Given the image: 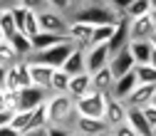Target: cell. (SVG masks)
Returning <instances> with one entry per match:
<instances>
[{
  "instance_id": "obj_12",
  "label": "cell",
  "mask_w": 156,
  "mask_h": 136,
  "mask_svg": "<svg viewBox=\"0 0 156 136\" xmlns=\"http://www.w3.org/2000/svg\"><path fill=\"white\" fill-rule=\"evenodd\" d=\"M136 87H139V82H136V74H134V69H131V72H126V74H122V77H116V79H114V87H112L109 94L114 96V99L124 102Z\"/></svg>"
},
{
  "instance_id": "obj_41",
  "label": "cell",
  "mask_w": 156,
  "mask_h": 136,
  "mask_svg": "<svg viewBox=\"0 0 156 136\" xmlns=\"http://www.w3.org/2000/svg\"><path fill=\"white\" fill-rule=\"evenodd\" d=\"M15 5H20V0H0V10H12Z\"/></svg>"
},
{
  "instance_id": "obj_11",
  "label": "cell",
  "mask_w": 156,
  "mask_h": 136,
  "mask_svg": "<svg viewBox=\"0 0 156 136\" xmlns=\"http://www.w3.org/2000/svg\"><path fill=\"white\" fill-rule=\"evenodd\" d=\"M107 62H109V50H107V45H89V47L84 50V72H87V74L107 67Z\"/></svg>"
},
{
  "instance_id": "obj_46",
  "label": "cell",
  "mask_w": 156,
  "mask_h": 136,
  "mask_svg": "<svg viewBox=\"0 0 156 136\" xmlns=\"http://www.w3.org/2000/svg\"><path fill=\"white\" fill-rule=\"evenodd\" d=\"M97 136H114V134H112V131L107 129V131H102V134H97Z\"/></svg>"
},
{
  "instance_id": "obj_52",
  "label": "cell",
  "mask_w": 156,
  "mask_h": 136,
  "mask_svg": "<svg viewBox=\"0 0 156 136\" xmlns=\"http://www.w3.org/2000/svg\"><path fill=\"white\" fill-rule=\"evenodd\" d=\"M69 136H80V134H77V131H72V134H69Z\"/></svg>"
},
{
  "instance_id": "obj_26",
  "label": "cell",
  "mask_w": 156,
  "mask_h": 136,
  "mask_svg": "<svg viewBox=\"0 0 156 136\" xmlns=\"http://www.w3.org/2000/svg\"><path fill=\"white\" fill-rule=\"evenodd\" d=\"M30 119H32V111H12V116H10V129H15L20 136H25L27 131H30Z\"/></svg>"
},
{
  "instance_id": "obj_23",
  "label": "cell",
  "mask_w": 156,
  "mask_h": 136,
  "mask_svg": "<svg viewBox=\"0 0 156 136\" xmlns=\"http://www.w3.org/2000/svg\"><path fill=\"white\" fill-rule=\"evenodd\" d=\"M67 37H62V35H52V32H40V35H35L32 37V54L35 52H42V50H47V47H52V45H60V42H65Z\"/></svg>"
},
{
  "instance_id": "obj_47",
  "label": "cell",
  "mask_w": 156,
  "mask_h": 136,
  "mask_svg": "<svg viewBox=\"0 0 156 136\" xmlns=\"http://www.w3.org/2000/svg\"><path fill=\"white\" fill-rule=\"evenodd\" d=\"M151 104L156 106V89H154V96H151Z\"/></svg>"
},
{
  "instance_id": "obj_40",
  "label": "cell",
  "mask_w": 156,
  "mask_h": 136,
  "mask_svg": "<svg viewBox=\"0 0 156 136\" xmlns=\"http://www.w3.org/2000/svg\"><path fill=\"white\" fill-rule=\"evenodd\" d=\"M114 136H139V134H136L129 124H119V126H114V129H109Z\"/></svg>"
},
{
  "instance_id": "obj_19",
  "label": "cell",
  "mask_w": 156,
  "mask_h": 136,
  "mask_svg": "<svg viewBox=\"0 0 156 136\" xmlns=\"http://www.w3.org/2000/svg\"><path fill=\"white\" fill-rule=\"evenodd\" d=\"M80 136H97V134H102L107 131V124L102 119H87V116H77V121H74V129Z\"/></svg>"
},
{
  "instance_id": "obj_14",
  "label": "cell",
  "mask_w": 156,
  "mask_h": 136,
  "mask_svg": "<svg viewBox=\"0 0 156 136\" xmlns=\"http://www.w3.org/2000/svg\"><path fill=\"white\" fill-rule=\"evenodd\" d=\"M154 89H156V84H139L126 99H124V104H126V109H141V106H146V104H151V96H154Z\"/></svg>"
},
{
  "instance_id": "obj_28",
  "label": "cell",
  "mask_w": 156,
  "mask_h": 136,
  "mask_svg": "<svg viewBox=\"0 0 156 136\" xmlns=\"http://www.w3.org/2000/svg\"><path fill=\"white\" fill-rule=\"evenodd\" d=\"M45 126H47V111H45V104H42V106H37V109L32 111V119H30V131H27V134L45 131ZM27 134H25V136H27Z\"/></svg>"
},
{
  "instance_id": "obj_45",
  "label": "cell",
  "mask_w": 156,
  "mask_h": 136,
  "mask_svg": "<svg viewBox=\"0 0 156 136\" xmlns=\"http://www.w3.org/2000/svg\"><path fill=\"white\" fill-rule=\"evenodd\" d=\"M149 65H151V67H154V69H156V50H154V52H151V60H149Z\"/></svg>"
},
{
  "instance_id": "obj_13",
  "label": "cell",
  "mask_w": 156,
  "mask_h": 136,
  "mask_svg": "<svg viewBox=\"0 0 156 136\" xmlns=\"http://www.w3.org/2000/svg\"><path fill=\"white\" fill-rule=\"evenodd\" d=\"M129 47V30H126V20H119L114 27V35L109 37V42H107V50H109V57L114 54H119L122 50Z\"/></svg>"
},
{
  "instance_id": "obj_36",
  "label": "cell",
  "mask_w": 156,
  "mask_h": 136,
  "mask_svg": "<svg viewBox=\"0 0 156 136\" xmlns=\"http://www.w3.org/2000/svg\"><path fill=\"white\" fill-rule=\"evenodd\" d=\"M47 8H50V10H55V12L67 15V12H72L74 3H72V0H47Z\"/></svg>"
},
{
  "instance_id": "obj_50",
  "label": "cell",
  "mask_w": 156,
  "mask_h": 136,
  "mask_svg": "<svg viewBox=\"0 0 156 136\" xmlns=\"http://www.w3.org/2000/svg\"><path fill=\"white\" fill-rule=\"evenodd\" d=\"M27 136H42V131H35V134H27Z\"/></svg>"
},
{
  "instance_id": "obj_24",
  "label": "cell",
  "mask_w": 156,
  "mask_h": 136,
  "mask_svg": "<svg viewBox=\"0 0 156 136\" xmlns=\"http://www.w3.org/2000/svg\"><path fill=\"white\" fill-rule=\"evenodd\" d=\"M124 124H129L139 136H151V126L146 124V119L141 116L139 109H126V121Z\"/></svg>"
},
{
  "instance_id": "obj_3",
  "label": "cell",
  "mask_w": 156,
  "mask_h": 136,
  "mask_svg": "<svg viewBox=\"0 0 156 136\" xmlns=\"http://www.w3.org/2000/svg\"><path fill=\"white\" fill-rule=\"evenodd\" d=\"M72 50H74V45H72L69 40H65V42H60V45H52V47H47V50H42V52L30 54V62L45 65V67H52V69H60V67L65 65V60L72 54Z\"/></svg>"
},
{
  "instance_id": "obj_20",
  "label": "cell",
  "mask_w": 156,
  "mask_h": 136,
  "mask_svg": "<svg viewBox=\"0 0 156 136\" xmlns=\"http://www.w3.org/2000/svg\"><path fill=\"white\" fill-rule=\"evenodd\" d=\"M129 54H131V60H134V65H149V60H151V52H154V47H151V42L149 40H136V42H129Z\"/></svg>"
},
{
  "instance_id": "obj_29",
  "label": "cell",
  "mask_w": 156,
  "mask_h": 136,
  "mask_svg": "<svg viewBox=\"0 0 156 136\" xmlns=\"http://www.w3.org/2000/svg\"><path fill=\"white\" fill-rule=\"evenodd\" d=\"M134 74H136V82L139 84H156V69L151 65H136Z\"/></svg>"
},
{
  "instance_id": "obj_48",
  "label": "cell",
  "mask_w": 156,
  "mask_h": 136,
  "mask_svg": "<svg viewBox=\"0 0 156 136\" xmlns=\"http://www.w3.org/2000/svg\"><path fill=\"white\" fill-rule=\"evenodd\" d=\"M154 10H156V0H151V12H154Z\"/></svg>"
},
{
  "instance_id": "obj_33",
  "label": "cell",
  "mask_w": 156,
  "mask_h": 136,
  "mask_svg": "<svg viewBox=\"0 0 156 136\" xmlns=\"http://www.w3.org/2000/svg\"><path fill=\"white\" fill-rule=\"evenodd\" d=\"M15 62H17L15 50L10 47L8 40H3V42H0V65H3V67H10V65H15Z\"/></svg>"
},
{
  "instance_id": "obj_9",
  "label": "cell",
  "mask_w": 156,
  "mask_h": 136,
  "mask_svg": "<svg viewBox=\"0 0 156 136\" xmlns=\"http://www.w3.org/2000/svg\"><path fill=\"white\" fill-rule=\"evenodd\" d=\"M126 30H129V42L151 40V37L156 35V25L151 20V12L141 15V17H134V20H126Z\"/></svg>"
},
{
  "instance_id": "obj_18",
  "label": "cell",
  "mask_w": 156,
  "mask_h": 136,
  "mask_svg": "<svg viewBox=\"0 0 156 136\" xmlns=\"http://www.w3.org/2000/svg\"><path fill=\"white\" fill-rule=\"evenodd\" d=\"M92 92V79H89V74L82 72V74H77V77H69V84H67V96H72V99H80V96L89 94Z\"/></svg>"
},
{
  "instance_id": "obj_16",
  "label": "cell",
  "mask_w": 156,
  "mask_h": 136,
  "mask_svg": "<svg viewBox=\"0 0 156 136\" xmlns=\"http://www.w3.org/2000/svg\"><path fill=\"white\" fill-rule=\"evenodd\" d=\"M89 79H92V92H99V94H109L112 87H114V74H112L109 67H102V69L92 72Z\"/></svg>"
},
{
  "instance_id": "obj_34",
  "label": "cell",
  "mask_w": 156,
  "mask_h": 136,
  "mask_svg": "<svg viewBox=\"0 0 156 136\" xmlns=\"http://www.w3.org/2000/svg\"><path fill=\"white\" fill-rule=\"evenodd\" d=\"M23 35H25V37H30V40H32L35 35H40V23H37V12H30V10H27V17H25Z\"/></svg>"
},
{
  "instance_id": "obj_37",
  "label": "cell",
  "mask_w": 156,
  "mask_h": 136,
  "mask_svg": "<svg viewBox=\"0 0 156 136\" xmlns=\"http://www.w3.org/2000/svg\"><path fill=\"white\" fill-rule=\"evenodd\" d=\"M20 5L30 12H42L47 10V0H20Z\"/></svg>"
},
{
  "instance_id": "obj_51",
  "label": "cell",
  "mask_w": 156,
  "mask_h": 136,
  "mask_svg": "<svg viewBox=\"0 0 156 136\" xmlns=\"http://www.w3.org/2000/svg\"><path fill=\"white\" fill-rule=\"evenodd\" d=\"M151 136H156V126H154V129H151Z\"/></svg>"
},
{
  "instance_id": "obj_8",
  "label": "cell",
  "mask_w": 156,
  "mask_h": 136,
  "mask_svg": "<svg viewBox=\"0 0 156 136\" xmlns=\"http://www.w3.org/2000/svg\"><path fill=\"white\" fill-rule=\"evenodd\" d=\"M102 121L107 124V129H114L126 121V104L114 99L112 94H104V114H102Z\"/></svg>"
},
{
  "instance_id": "obj_53",
  "label": "cell",
  "mask_w": 156,
  "mask_h": 136,
  "mask_svg": "<svg viewBox=\"0 0 156 136\" xmlns=\"http://www.w3.org/2000/svg\"><path fill=\"white\" fill-rule=\"evenodd\" d=\"M3 40H5V37H3V32H0V42H3Z\"/></svg>"
},
{
  "instance_id": "obj_43",
  "label": "cell",
  "mask_w": 156,
  "mask_h": 136,
  "mask_svg": "<svg viewBox=\"0 0 156 136\" xmlns=\"http://www.w3.org/2000/svg\"><path fill=\"white\" fill-rule=\"evenodd\" d=\"M10 116H12V114H8V111H0V126H8V124H10Z\"/></svg>"
},
{
  "instance_id": "obj_10",
  "label": "cell",
  "mask_w": 156,
  "mask_h": 136,
  "mask_svg": "<svg viewBox=\"0 0 156 136\" xmlns=\"http://www.w3.org/2000/svg\"><path fill=\"white\" fill-rule=\"evenodd\" d=\"M92 32H94V27H92V25L69 20V25H67V40H69L74 47L87 50V47L92 45Z\"/></svg>"
},
{
  "instance_id": "obj_6",
  "label": "cell",
  "mask_w": 156,
  "mask_h": 136,
  "mask_svg": "<svg viewBox=\"0 0 156 136\" xmlns=\"http://www.w3.org/2000/svg\"><path fill=\"white\" fill-rule=\"evenodd\" d=\"M50 92L47 89H40V87H25L17 92V111H35L37 106H42L47 102Z\"/></svg>"
},
{
  "instance_id": "obj_15",
  "label": "cell",
  "mask_w": 156,
  "mask_h": 136,
  "mask_svg": "<svg viewBox=\"0 0 156 136\" xmlns=\"http://www.w3.org/2000/svg\"><path fill=\"white\" fill-rule=\"evenodd\" d=\"M107 67L112 69V74H114V79L116 77H122V74H126V72H131L136 65H134V60H131V54H129V50H122L119 54H114V57H109V62H107Z\"/></svg>"
},
{
  "instance_id": "obj_5",
  "label": "cell",
  "mask_w": 156,
  "mask_h": 136,
  "mask_svg": "<svg viewBox=\"0 0 156 136\" xmlns=\"http://www.w3.org/2000/svg\"><path fill=\"white\" fill-rule=\"evenodd\" d=\"M37 23H40V32H52V35H62L67 37V25H69V17L62 12H55V10H42L37 12Z\"/></svg>"
},
{
  "instance_id": "obj_54",
  "label": "cell",
  "mask_w": 156,
  "mask_h": 136,
  "mask_svg": "<svg viewBox=\"0 0 156 136\" xmlns=\"http://www.w3.org/2000/svg\"><path fill=\"white\" fill-rule=\"evenodd\" d=\"M72 3H74V0H72Z\"/></svg>"
},
{
  "instance_id": "obj_4",
  "label": "cell",
  "mask_w": 156,
  "mask_h": 136,
  "mask_svg": "<svg viewBox=\"0 0 156 136\" xmlns=\"http://www.w3.org/2000/svg\"><path fill=\"white\" fill-rule=\"evenodd\" d=\"M74 111L77 116H87V119H102L104 114V94L89 92L80 99H74Z\"/></svg>"
},
{
  "instance_id": "obj_38",
  "label": "cell",
  "mask_w": 156,
  "mask_h": 136,
  "mask_svg": "<svg viewBox=\"0 0 156 136\" xmlns=\"http://www.w3.org/2000/svg\"><path fill=\"white\" fill-rule=\"evenodd\" d=\"M139 111H141V116L146 119V124L154 129V126H156V106H154V104H146V106H141Z\"/></svg>"
},
{
  "instance_id": "obj_27",
  "label": "cell",
  "mask_w": 156,
  "mask_h": 136,
  "mask_svg": "<svg viewBox=\"0 0 156 136\" xmlns=\"http://www.w3.org/2000/svg\"><path fill=\"white\" fill-rule=\"evenodd\" d=\"M149 12H151V0H134L126 8L124 17L126 20H134V17H141V15H149Z\"/></svg>"
},
{
  "instance_id": "obj_1",
  "label": "cell",
  "mask_w": 156,
  "mask_h": 136,
  "mask_svg": "<svg viewBox=\"0 0 156 136\" xmlns=\"http://www.w3.org/2000/svg\"><path fill=\"white\" fill-rule=\"evenodd\" d=\"M69 20L87 23L92 27H99V25H114V23H119V20H126V17L116 15L109 8V3H104V0H87V3H80L77 8H72Z\"/></svg>"
},
{
  "instance_id": "obj_42",
  "label": "cell",
  "mask_w": 156,
  "mask_h": 136,
  "mask_svg": "<svg viewBox=\"0 0 156 136\" xmlns=\"http://www.w3.org/2000/svg\"><path fill=\"white\" fill-rule=\"evenodd\" d=\"M0 136H20L15 129H10V126H0Z\"/></svg>"
},
{
  "instance_id": "obj_32",
  "label": "cell",
  "mask_w": 156,
  "mask_h": 136,
  "mask_svg": "<svg viewBox=\"0 0 156 136\" xmlns=\"http://www.w3.org/2000/svg\"><path fill=\"white\" fill-rule=\"evenodd\" d=\"M0 111H17V94L15 92H8V89H0Z\"/></svg>"
},
{
  "instance_id": "obj_17",
  "label": "cell",
  "mask_w": 156,
  "mask_h": 136,
  "mask_svg": "<svg viewBox=\"0 0 156 136\" xmlns=\"http://www.w3.org/2000/svg\"><path fill=\"white\" fill-rule=\"evenodd\" d=\"M27 74H30V84L32 87L47 89L50 77H52V67H45V65H37V62H30L27 60Z\"/></svg>"
},
{
  "instance_id": "obj_30",
  "label": "cell",
  "mask_w": 156,
  "mask_h": 136,
  "mask_svg": "<svg viewBox=\"0 0 156 136\" xmlns=\"http://www.w3.org/2000/svg\"><path fill=\"white\" fill-rule=\"evenodd\" d=\"M114 27H116V23H114V25H99V27H94V32H92V45H107L109 37L114 35Z\"/></svg>"
},
{
  "instance_id": "obj_7",
  "label": "cell",
  "mask_w": 156,
  "mask_h": 136,
  "mask_svg": "<svg viewBox=\"0 0 156 136\" xmlns=\"http://www.w3.org/2000/svg\"><path fill=\"white\" fill-rule=\"evenodd\" d=\"M30 87V74H27V60H17L15 65L8 67V74H5V89L8 92H20Z\"/></svg>"
},
{
  "instance_id": "obj_39",
  "label": "cell",
  "mask_w": 156,
  "mask_h": 136,
  "mask_svg": "<svg viewBox=\"0 0 156 136\" xmlns=\"http://www.w3.org/2000/svg\"><path fill=\"white\" fill-rule=\"evenodd\" d=\"M72 129H65V126H45L42 136H69Z\"/></svg>"
},
{
  "instance_id": "obj_21",
  "label": "cell",
  "mask_w": 156,
  "mask_h": 136,
  "mask_svg": "<svg viewBox=\"0 0 156 136\" xmlns=\"http://www.w3.org/2000/svg\"><path fill=\"white\" fill-rule=\"evenodd\" d=\"M65 74H69V77H77V74H82L84 72V50H80V47H74L72 50V54L65 60V65L60 67Z\"/></svg>"
},
{
  "instance_id": "obj_31",
  "label": "cell",
  "mask_w": 156,
  "mask_h": 136,
  "mask_svg": "<svg viewBox=\"0 0 156 136\" xmlns=\"http://www.w3.org/2000/svg\"><path fill=\"white\" fill-rule=\"evenodd\" d=\"M0 32H3L5 40H10V37L17 32V30H15V20H12L10 10H0Z\"/></svg>"
},
{
  "instance_id": "obj_25",
  "label": "cell",
  "mask_w": 156,
  "mask_h": 136,
  "mask_svg": "<svg viewBox=\"0 0 156 136\" xmlns=\"http://www.w3.org/2000/svg\"><path fill=\"white\" fill-rule=\"evenodd\" d=\"M67 84H69V74H65L62 69H52L47 92H50V94H65V92H67Z\"/></svg>"
},
{
  "instance_id": "obj_49",
  "label": "cell",
  "mask_w": 156,
  "mask_h": 136,
  "mask_svg": "<svg viewBox=\"0 0 156 136\" xmlns=\"http://www.w3.org/2000/svg\"><path fill=\"white\" fill-rule=\"evenodd\" d=\"M151 20H154V25H156V10H154V12H151Z\"/></svg>"
},
{
  "instance_id": "obj_44",
  "label": "cell",
  "mask_w": 156,
  "mask_h": 136,
  "mask_svg": "<svg viewBox=\"0 0 156 136\" xmlns=\"http://www.w3.org/2000/svg\"><path fill=\"white\" fill-rule=\"evenodd\" d=\"M5 74H8V67L0 65V89H5Z\"/></svg>"
},
{
  "instance_id": "obj_22",
  "label": "cell",
  "mask_w": 156,
  "mask_h": 136,
  "mask_svg": "<svg viewBox=\"0 0 156 136\" xmlns=\"http://www.w3.org/2000/svg\"><path fill=\"white\" fill-rule=\"evenodd\" d=\"M8 42H10V47L15 50L17 60H30V54H32V42H30V37H25L23 32H15Z\"/></svg>"
},
{
  "instance_id": "obj_35",
  "label": "cell",
  "mask_w": 156,
  "mask_h": 136,
  "mask_svg": "<svg viewBox=\"0 0 156 136\" xmlns=\"http://www.w3.org/2000/svg\"><path fill=\"white\" fill-rule=\"evenodd\" d=\"M10 15H12V20H15V30H17V32H23V27H25V17H27V10H25L23 5H15V8L10 10Z\"/></svg>"
},
{
  "instance_id": "obj_2",
  "label": "cell",
  "mask_w": 156,
  "mask_h": 136,
  "mask_svg": "<svg viewBox=\"0 0 156 136\" xmlns=\"http://www.w3.org/2000/svg\"><path fill=\"white\" fill-rule=\"evenodd\" d=\"M47 111V126H65L74 129L77 121V111H74V99L67 94H50L45 102Z\"/></svg>"
}]
</instances>
